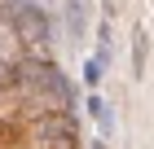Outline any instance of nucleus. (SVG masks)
I'll use <instances>...</instances> for the list:
<instances>
[{"label":"nucleus","mask_w":154,"mask_h":149,"mask_svg":"<svg viewBox=\"0 0 154 149\" xmlns=\"http://www.w3.org/2000/svg\"><path fill=\"white\" fill-rule=\"evenodd\" d=\"M9 26H13V40L26 44V48H44V40H48V18L40 13V4L18 9V13L9 18Z\"/></svg>","instance_id":"obj_1"},{"label":"nucleus","mask_w":154,"mask_h":149,"mask_svg":"<svg viewBox=\"0 0 154 149\" xmlns=\"http://www.w3.org/2000/svg\"><path fill=\"white\" fill-rule=\"evenodd\" d=\"M132 75L137 79L145 75V31H137V44H132Z\"/></svg>","instance_id":"obj_2"},{"label":"nucleus","mask_w":154,"mask_h":149,"mask_svg":"<svg viewBox=\"0 0 154 149\" xmlns=\"http://www.w3.org/2000/svg\"><path fill=\"white\" fill-rule=\"evenodd\" d=\"M84 79H88V83H97V79H101V61H88V70H84Z\"/></svg>","instance_id":"obj_3"},{"label":"nucleus","mask_w":154,"mask_h":149,"mask_svg":"<svg viewBox=\"0 0 154 149\" xmlns=\"http://www.w3.org/2000/svg\"><path fill=\"white\" fill-rule=\"evenodd\" d=\"M5 4H9V13H18V9H31L35 0H5Z\"/></svg>","instance_id":"obj_4"}]
</instances>
